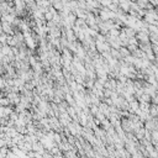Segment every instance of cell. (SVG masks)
<instances>
[{
    "instance_id": "cell-5",
    "label": "cell",
    "mask_w": 158,
    "mask_h": 158,
    "mask_svg": "<svg viewBox=\"0 0 158 158\" xmlns=\"http://www.w3.org/2000/svg\"><path fill=\"white\" fill-rule=\"evenodd\" d=\"M14 112V108L10 105V106H6V108H4V118H6V119H9V116L11 115Z\"/></svg>"
},
{
    "instance_id": "cell-9",
    "label": "cell",
    "mask_w": 158,
    "mask_h": 158,
    "mask_svg": "<svg viewBox=\"0 0 158 158\" xmlns=\"http://www.w3.org/2000/svg\"><path fill=\"white\" fill-rule=\"evenodd\" d=\"M0 119H4V108L0 106Z\"/></svg>"
},
{
    "instance_id": "cell-3",
    "label": "cell",
    "mask_w": 158,
    "mask_h": 158,
    "mask_svg": "<svg viewBox=\"0 0 158 158\" xmlns=\"http://www.w3.org/2000/svg\"><path fill=\"white\" fill-rule=\"evenodd\" d=\"M52 7H53V9L56 10V11L58 10V11L61 13L64 6H63V3H62V1H52Z\"/></svg>"
},
{
    "instance_id": "cell-6",
    "label": "cell",
    "mask_w": 158,
    "mask_h": 158,
    "mask_svg": "<svg viewBox=\"0 0 158 158\" xmlns=\"http://www.w3.org/2000/svg\"><path fill=\"white\" fill-rule=\"evenodd\" d=\"M119 52H120V55H121V57H122V58H126V57L131 56V53H130L129 49L126 48V47H121V48L119 49Z\"/></svg>"
},
{
    "instance_id": "cell-8",
    "label": "cell",
    "mask_w": 158,
    "mask_h": 158,
    "mask_svg": "<svg viewBox=\"0 0 158 158\" xmlns=\"http://www.w3.org/2000/svg\"><path fill=\"white\" fill-rule=\"evenodd\" d=\"M3 147H7V142H6L5 139L0 140V148H3Z\"/></svg>"
},
{
    "instance_id": "cell-7",
    "label": "cell",
    "mask_w": 158,
    "mask_h": 158,
    "mask_svg": "<svg viewBox=\"0 0 158 158\" xmlns=\"http://www.w3.org/2000/svg\"><path fill=\"white\" fill-rule=\"evenodd\" d=\"M6 38H7V35H5L4 32H0V43L6 45Z\"/></svg>"
},
{
    "instance_id": "cell-2",
    "label": "cell",
    "mask_w": 158,
    "mask_h": 158,
    "mask_svg": "<svg viewBox=\"0 0 158 158\" xmlns=\"http://www.w3.org/2000/svg\"><path fill=\"white\" fill-rule=\"evenodd\" d=\"M119 7L124 13H129L131 10V1H119Z\"/></svg>"
},
{
    "instance_id": "cell-1",
    "label": "cell",
    "mask_w": 158,
    "mask_h": 158,
    "mask_svg": "<svg viewBox=\"0 0 158 158\" xmlns=\"http://www.w3.org/2000/svg\"><path fill=\"white\" fill-rule=\"evenodd\" d=\"M45 147H43V145H42L40 141L38 142H35L34 145H32V152H36V153H40V154H43L45 153Z\"/></svg>"
},
{
    "instance_id": "cell-4",
    "label": "cell",
    "mask_w": 158,
    "mask_h": 158,
    "mask_svg": "<svg viewBox=\"0 0 158 158\" xmlns=\"http://www.w3.org/2000/svg\"><path fill=\"white\" fill-rule=\"evenodd\" d=\"M10 101L6 97H0V106L1 108H6V106H10Z\"/></svg>"
}]
</instances>
